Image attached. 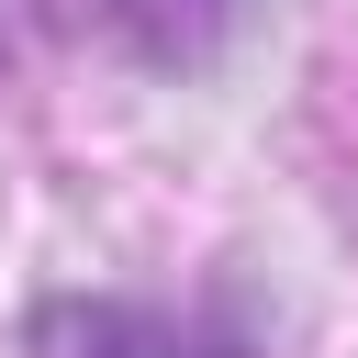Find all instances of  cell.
<instances>
[{"mask_svg":"<svg viewBox=\"0 0 358 358\" xmlns=\"http://www.w3.org/2000/svg\"><path fill=\"white\" fill-rule=\"evenodd\" d=\"M34 358H201L168 313L145 302H112V291H67L34 313Z\"/></svg>","mask_w":358,"mask_h":358,"instance_id":"1","label":"cell"},{"mask_svg":"<svg viewBox=\"0 0 358 358\" xmlns=\"http://www.w3.org/2000/svg\"><path fill=\"white\" fill-rule=\"evenodd\" d=\"M101 22L145 56V67H201L235 22V0H101Z\"/></svg>","mask_w":358,"mask_h":358,"instance_id":"2","label":"cell"},{"mask_svg":"<svg viewBox=\"0 0 358 358\" xmlns=\"http://www.w3.org/2000/svg\"><path fill=\"white\" fill-rule=\"evenodd\" d=\"M45 22H56V0H0V78L45 45Z\"/></svg>","mask_w":358,"mask_h":358,"instance_id":"3","label":"cell"}]
</instances>
